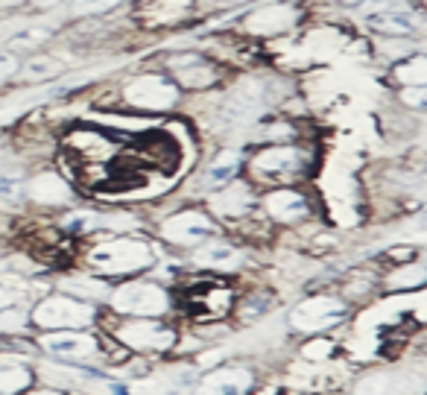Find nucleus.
Masks as SVG:
<instances>
[{"label": "nucleus", "mask_w": 427, "mask_h": 395, "mask_svg": "<svg viewBox=\"0 0 427 395\" xmlns=\"http://www.w3.org/2000/svg\"><path fill=\"white\" fill-rule=\"evenodd\" d=\"M395 77H398L407 88L427 85V56H413L410 62L398 65V67H395Z\"/></svg>", "instance_id": "cd10ccee"}, {"label": "nucleus", "mask_w": 427, "mask_h": 395, "mask_svg": "<svg viewBox=\"0 0 427 395\" xmlns=\"http://www.w3.org/2000/svg\"><path fill=\"white\" fill-rule=\"evenodd\" d=\"M18 70H21V77H27L32 82H41V79L59 77L62 70H65V65L56 56H32V59L21 62V67H18Z\"/></svg>", "instance_id": "5701e85b"}, {"label": "nucleus", "mask_w": 427, "mask_h": 395, "mask_svg": "<svg viewBox=\"0 0 427 395\" xmlns=\"http://www.w3.org/2000/svg\"><path fill=\"white\" fill-rule=\"evenodd\" d=\"M427 284V266L419 264V261H407L401 264L393 276L386 278V287L395 293H410V290H419V287Z\"/></svg>", "instance_id": "aec40b11"}, {"label": "nucleus", "mask_w": 427, "mask_h": 395, "mask_svg": "<svg viewBox=\"0 0 427 395\" xmlns=\"http://www.w3.org/2000/svg\"><path fill=\"white\" fill-rule=\"evenodd\" d=\"M32 6H39V9H50V6H59V4H70V0H29Z\"/></svg>", "instance_id": "f704fd0d"}, {"label": "nucleus", "mask_w": 427, "mask_h": 395, "mask_svg": "<svg viewBox=\"0 0 427 395\" xmlns=\"http://www.w3.org/2000/svg\"><path fill=\"white\" fill-rule=\"evenodd\" d=\"M126 0H74V15H105Z\"/></svg>", "instance_id": "c85d7f7f"}, {"label": "nucleus", "mask_w": 427, "mask_h": 395, "mask_svg": "<svg viewBox=\"0 0 427 395\" xmlns=\"http://www.w3.org/2000/svg\"><path fill=\"white\" fill-rule=\"evenodd\" d=\"M419 387H424L419 375L398 369H375L354 381V395H419Z\"/></svg>", "instance_id": "1a4fd4ad"}, {"label": "nucleus", "mask_w": 427, "mask_h": 395, "mask_svg": "<svg viewBox=\"0 0 427 395\" xmlns=\"http://www.w3.org/2000/svg\"><path fill=\"white\" fill-rule=\"evenodd\" d=\"M18 67H21V62H18L15 53H12V50H0V79L12 77Z\"/></svg>", "instance_id": "473e14b6"}, {"label": "nucleus", "mask_w": 427, "mask_h": 395, "mask_svg": "<svg viewBox=\"0 0 427 395\" xmlns=\"http://www.w3.org/2000/svg\"><path fill=\"white\" fill-rule=\"evenodd\" d=\"M21 4H29V0H0L4 9H12V6H21Z\"/></svg>", "instance_id": "c9c22d12"}, {"label": "nucleus", "mask_w": 427, "mask_h": 395, "mask_svg": "<svg viewBox=\"0 0 427 395\" xmlns=\"http://www.w3.org/2000/svg\"><path fill=\"white\" fill-rule=\"evenodd\" d=\"M305 164H308L305 153L293 147V143H270V147L258 150V155L252 158V173L263 179V182L284 185L305 170Z\"/></svg>", "instance_id": "39448f33"}, {"label": "nucleus", "mask_w": 427, "mask_h": 395, "mask_svg": "<svg viewBox=\"0 0 427 395\" xmlns=\"http://www.w3.org/2000/svg\"><path fill=\"white\" fill-rule=\"evenodd\" d=\"M270 308H272V299H270V296H252V299H249L243 308H240V316H243L246 322H252V319L263 316Z\"/></svg>", "instance_id": "7c9ffc66"}, {"label": "nucleus", "mask_w": 427, "mask_h": 395, "mask_svg": "<svg viewBox=\"0 0 427 395\" xmlns=\"http://www.w3.org/2000/svg\"><path fill=\"white\" fill-rule=\"evenodd\" d=\"M114 337L132 351H167L176 343V331L164 322H155L147 316H138L132 322H120Z\"/></svg>", "instance_id": "0eeeda50"}, {"label": "nucleus", "mask_w": 427, "mask_h": 395, "mask_svg": "<svg viewBox=\"0 0 427 395\" xmlns=\"http://www.w3.org/2000/svg\"><path fill=\"white\" fill-rule=\"evenodd\" d=\"M62 228L67 231V235H88V231L105 228V217H100V214H94V211H74V214L65 217Z\"/></svg>", "instance_id": "a878e982"}, {"label": "nucleus", "mask_w": 427, "mask_h": 395, "mask_svg": "<svg viewBox=\"0 0 427 395\" xmlns=\"http://www.w3.org/2000/svg\"><path fill=\"white\" fill-rule=\"evenodd\" d=\"M123 100L144 112H164L179 100V88L167 74H140L123 85Z\"/></svg>", "instance_id": "423d86ee"}, {"label": "nucleus", "mask_w": 427, "mask_h": 395, "mask_svg": "<svg viewBox=\"0 0 427 395\" xmlns=\"http://www.w3.org/2000/svg\"><path fill=\"white\" fill-rule=\"evenodd\" d=\"M170 395H176V392H170Z\"/></svg>", "instance_id": "ea45409f"}, {"label": "nucleus", "mask_w": 427, "mask_h": 395, "mask_svg": "<svg viewBox=\"0 0 427 395\" xmlns=\"http://www.w3.org/2000/svg\"><path fill=\"white\" fill-rule=\"evenodd\" d=\"M255 384V375L243 366H217L205 375L197 395H249Z\"/></svg>", "instance_id": "9b49d317"}, {"label": "nucleus", "mask_w": 427, "mask_h": 395, "mask_svg": "<svg viewBox=\"0 0 427 395\" xmlns=\"http://www.w3.org/2000/svg\"><path fill=\"white\" fill-rule=\"evenodd\" d=\"M4 266H6V264H4V261H0V273H4Z\"/></svg>", "instance_id": "58836bf2"}, {"label": "nucleus", "mask_w": 427, "mask_h": 395, "mask_svg": "<svg viewBox=\"0 0 427 395\" xmlns=\"http://www.w3.org/2000/svg\"><path fill=\"white\" fill-rule=\"evenodd\" d=\"M401 100H404V105H410V109H416V112H427V85L404 88Z\"/></svg>", "instance_id": "2f4dec72"}, {"label": "nucleus", "mask_w": 427, "mask_h": 395, "mask_svg": "<svg viewBox=\"0 0 427 395\" xmlns=\"http://www.w3.org/2000/svg\"><path fill=\"white\" fill-rule=\"evenodd\" d=\"M62 290L70 293L74 299L94 302V299L109 296V284H105L103 278H94V276H74V278H65L62 281Z\"/></svg>", "instance_id": "4be33fe9"}, {"label": "nucleus", "mask_w": 427, "mask_h": 395, "mask_svg": "<svg viewBox=\"0 0 427 395\" xmlns=\"http://www.w3.org/2000/svg\"><path fill=\"white\" fill-rule=\"evenodd\" d=\"M231 302H235L231 290L217 281H202L193 287V293H190V308H197V313L205 319H217V316L228 313Z\"/></svg>", "instance_id": "2eb2a0df"}, {"label": "nucleus", "mask_w": 427, "mask_h": 395, "mask_svg": "<svg viewBox=\"0 0 427 395\" xmlns=\"http://www.w3.org/2000/svg\"><path fill=\"white\" fill-rule=\"evenodd\" d=\"M0 200L9 205H21L27 200V182L21 173H4L0 176Z\"/></svg>", "instance_id": "bb28decb"}, {"label": "nucleus", "mask_w": 427, "mask_h": 395, "mask_svg": "<svg viewBox=\"0 0 427 395\" xmlns=\"http://www.w3.org/2000/svg\"><path fill=\"white\" fill-rule=\"evenodd\" d=\"M263 208L272 220L278 223H298L310 214V202L308 196L296 190V188H275L263 196Z\"/></svg>", "instance_id": "ddd939ff"}, {"label": "nucleus", "mask_w": 427, "mask_h": 395, "mask_svg": "<svg viewBox=\"0 0 427 395\" xmlns=\"http://www.w3.org/2000/svg\"><path fill=\"white\" fill-rule=\"evenodd\" d=\"M41 349L65 361H91L100 354V339L82 331H50L41 337Z\"/></svg>", "instance_id": "9d476101"}, {"label": "nucleus", "mask_w": 427, "mask_h": 395, "mask_svg": "<svg viewBox=\"0 0 427 395\" xmlns=\"http://www.w3.org/2000/svg\"><path fill=\"white\" fill-rule=\"evenodd\" d=\"M15 302H18V293H15V290H9V287L0 284V311H4V308H12Z\"/></svg>", "instance_id": "72a5a7b5"}, {"label": "nucleus", "mask_w": 427, "mask_h": 395, "mask_svg": "<svg viewBox=\"0 0 427 395\" xmlns=\"http://www.w3.org/2000/svg\"><path fill=\"white\" fill-rule=\"evenodd\" d=\"M112 392H114V395H129V387H117V384H114Z\"/></svg>", "instance_id": "e433bc0d"}, {"label": "nucleus", "mask_w": 427, "mask_h": 395, "mask_svg": "<svg viewBox=\"0 0 427 395\" xmlns=\"http://www.w3.org/2000/svg\"><path fill=\"white\" fill-rule=\"evenodd\" d=\"M94 269H100L103 276H135L140 269H150L155 261V252L150 243L138 240V238H114V240H103L91 249L88 255Z\"/></svg>", "instance_id": "f257e3e1"}, {"label": "nucleus", "mask_w": 427, "mask_h": 395, "mask_svg": "<svg viewBox=\"0 0 427 395\" xmlns=\"http://www.w3.org/2000/svg\"><path fill=\"white\" fill-rule=\"evenodd\" d=\"M53 30L50 24H32V27H21L18 32H12L6 39V50H39L53 39Z\"/></svg>", "instance_id": "412c9836"}, {"label": "nucleus", "mask_w": 427, "mask_h": 395, "mask_svg": "<svg viewBox=\"0 0 427 395\" xmlns=\"http://www.w3.org/2000/svg\"><path fill=\"white\" fill-rule=\"evenodd\" d=\"M94 316L97 311L91 302H82L74 296H50L35 304L29 319L47 331H79L85 325H91Z\"/></svg>", "instance_id": "f03ea898"}, {"label": "nucleus", "mask_w": 427, "mask_h": 395, "mask_svg": "<svg viewBox=\"0 0 427 395\" xmlns=\"http://www.w3.org/2000/svg\"><path fill=\"white\" fill-rule=\"evenodd\" d=\"M112 304L120 313L152 319V316H162L170 311V296L155 281H126L112 293Z\"/></svg>", "instance_id": "20e7f679"}, {"label": "nucleus", "mask_w": 427, "mask_h": 395, "mask_svg": "<svg viewBox=\"0 0 427 395\" xmlns=\"http://www.w3.org/2000/svg\"><path fill=\"white\" fill-rule=\"evenodd\" d=\"M27 196L35 202H50V205H56V202H65L67 196H70V188L62 182L59 176H53V173H41V176H35L32 182L27 185Z\"/></svg>", "instance_id": "a211bd4d"}, {"label": "nucleus", "mask_w": 427, "mask_h": 395, "mask_svg": "<svg viewBox=\"0 0 427 395\" xmlns=\"http://www.w3.org/2000/svg\"><path fill=\"white\" fill-rule=\"evenodd\" d=\"M240 167H243V155L235 153V150H223V153L205 167V176H202V179H205L208 188H223V185H228V182H235L237 173H240Z\"/></svg>", "instance_id": "dca6fc26"}, {"label": "nucleus", "mask_w": 427, "mask_h": 395, "mask_svg": "<svg viewBox=\"0 0 427 395\" xmlns=\"http://www.w3.org/2000/svg\"><path fill=\"white\" fill-rule=\"evenodd\" d=\"M217 235V226L202 211H179L162 223V238L176 246H199Z\"/></svg>", "instance_id": "6e6552de"}, {"label": "nucleus", "mask_w": 427, "mask_h": 395, "mask_svg": "<svg viewBox=\"0 0 427 395\" xmlns=\"http://www.w3.org/2000/svg\"><path fill=\"white\" fill-rule=\"evenodd\" d=\"M27 395H65V392H56V389H41V392H27Z\"/></svg>", "instance_id": "4c0bfd02"}, {"label": "nucleus", "mask_w": 427, "mask_h": 395, "mask_svg": "<svg viewBox=\"0 0 427 395\" xmlns=\"http://www.w3.org/2000/svg\"><path fill=\"white\" fill-rule=\"evenodd\" d=\"M32 381L29 369L24 366H15V363H0V395H15V392H24Z\"/></svg>", "instance_id": "b1692460"}, {"label": "nucleus", "mask_w": 427, "mask_h": 395, "mask_svg": "<svg viewBox=\"0 0 427 395\" xmlns=\"http://www.w3.org/2000/svg\"><path fill=\"white\" fill-rule=\"evenodd\" d=\"M301 357H305L308 363L319 366V363H328L331 357H336V343L334 339H328L325 334H316L310 337L305 346H301Z\"/></svg>", "instance_id": "393cba45"}, {"label": "nucleus", "mask_w": 427, "mask_h": 395, "mask_svg": "<svg viewBox=\"0 0 427 395\" xmlns=\"http://www.w3.org/2000/svg\"><path fill=\"white\" fill-rule=\"evenodd\" d=\"M167 65L173 70L176 82L185 88H208L217 82V67H214L202 53H179V56H173Z\"/></svg>", "instance_id": "f8f14e48"}, {"label": "nucleus", "mask_w": 427, "mask_h": 395, "mask_svg": "<svg viewBox=\"0 0 427 395\" xmlns=\"http://www.w3.org/2000/svg\"><path fill=\"white\" fill-rule=\"evenodd\" d=\"M252 205H255L252 188L243 182H228L211 196V211L220 214V217H228V220L246 217V214L252 211Z\"/></svg>", "instance_id": "4468645a"}, {"label": "nucleus", "mask_w": 427, "mask_h": 395, "mask_svg": "<svg viewBox=\"0 0 427 395\" xmlns=\"http://www.w3.org/2000/svg\"><path fill=\"white\" fill-rule=\"evenodd\" d=\"M348 319V302L336 296H310L290 311V325L308 337L325 334Z\"/></svg>", "instance_id": "7ed1b4c3"}, {"label": "nucleus", "mask_w": 427, "mask_h": 395, "mask_svg": "<svg viewBox=\"0 0 427 395\" xmlns=\"http://www.w3.org/2000/svg\"><path fill=\"white\" fill-rule=\"evenodd\" d=\"M27 328V316L15 308H4L0 311V334H18Z\"/></svg>", "instance_id": "c756f323"}, {"label": "nucleus", "mask_w": 427, "mask_h": 395, "mask_svg": "<svg viewBox=\"0 0 427 395\" xmlns=\"http://www.w3.org/2000/svg\"><path fill=\"white\" fill-rule=\"evenodd\" d=\"M193 258H197L199 266H208V269H237L243 264V255L237 252V249L228 246V243H220V240L205 243L202 249H197Z\"/></svg>", "instance_id": "f3484780"}, {"label": "nucleus", "mask_w": 427, "mask_h": 395, "mask_svg": "<svg viewBox=\"0 0 427 395\" xmlns=\"http://www.w3.org/2000/svg\"><path fill=\"white\" fill-rule=\"evenodd\" d=\"M366 24L375 30V32H383V35H410L416 30V21L407 12L401 9H381V12H372L366 18Z\"/></svg>", "instance_id": "6ab92c4d"}]
</instances>
